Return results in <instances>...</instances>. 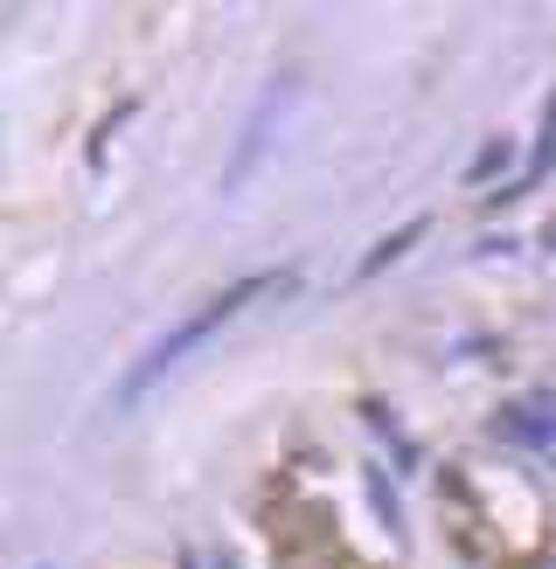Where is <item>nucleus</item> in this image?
Returning <instances> with one entry per match:
<instances>
[{"instance_id":"nucleus-1","label":"nucleus","mask_w":556,"mask_h":569,"mask_svg":"<svg viewBox=\"0 0 556 569\" xmlns=\"http://www.w3.org/2000/svg\"><path fill=\"white\" fill-rule=\"evenodd\" d=\"M286 284H292V271H250V278H237V284H222L216 299H202V306L188 312V320H175V327H167L147 355H139V361L126 368L119 389H111V410H119V417H126V410H139V403H147V396H153L167 376H175V368H181L195 348H209V340H216L222 327H230L237 312H250V306L271 299V292H286Z\"/></svg>"},{"instance_id":"nucleus-2","label":"nucleus","mask_w":556,"mask_h":569,"mask_svg":"<svg viewBox=\"0 0 556 569\" xmlns=\"http://www.w3.org/2000/svg\"><path fill=\"white\" fill-rule=\"evenodd\" d=\"M292 104V77H278V83H265V98L250 104V119H244V132H237V153H230V167H222V194H237L250 174H258V160H265V147H271V119Z\"/></svg>"},{"instance_id":"nucleus-3","label":"nucleus","mask_w":556,"mask_h":569,"mask_svg":"<svg viewBox=\"0 0 556 569\" xmlns=\"http://www.w3.org/2000/svg\"><path fill=\"white\" fill-rule=\"evenodd\" d=\"M494 431H508L515 445H536V451H556V410H536V403H508L494 417Z\"/></svg>"},{"instance_id":"nucleus-4","label":"nucleus","mask_w":556,"mask_h":569,"mask_svg":"<svg viewBox=\"0 0 556 569\" xmlns=\"http://www.w3.org/2000/svg\"><path fill=\"white\" fill-rule=\"evenodd\" d=\"M425 237H431V216H410L404 230H389V237H376V243H369V258L355 264V278H376V271H389L397 258H410V243H425Z\"/></svg>"},{"instance_id":"nucleus-5","label":"nucleus","mask_w":556,"mask_h":569,"mask_svg":"<svg viewBox=\"0 0 556 569\" xmlns=\"http://www.w3.org/2000/svg\"><path fill=\"white\" fill-rule=\"evenodd\" d=\"M508 167H515V139L500 132V139H487V147L473 153V167H466V188H487L494 174H508Z\"/></svg>"},{"instance_id":"nucleus-6","label":"nucleus","mask_w":556,"mask_h":569,"mask_svg":"<svg viewBox=\"0 0 556 569\" xmlns=\"http://www.w3.org/2000/svg\"><path fill=\"white\" fill-rule=\"evenodd\" d=\"M543 243H549V258H556V222H549V230H543Z\"/></svg>"},{"instance_id":"nucleus-7","label":"nucleus","mask_w":556,"mask_h":569,"mask_svg":"<svg viewBox=\"0 0 556 569\" xmlns=\"http://www.w3.org/2000/svg\"><path fill=\"white\" fill-rule=\"evenodd\" d=\"M36 569H56V562H36Z\"/></svg>"}]
</instances>
